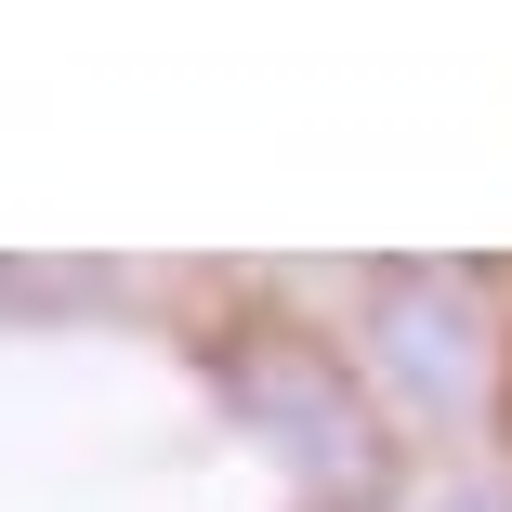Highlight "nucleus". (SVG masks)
Returning a JSON list of instances; mask_svg holds the SVG:
<instances>
[{"label": "nucleus", "mask_w": 512, "mask_h": 512, "mask_svg": "<svg viewBox=\"0 0 512 512\" xmlns=\"http://www.w3.org/2000/svg\"><path fill=\"white\" fill-rule=\"evenodd\" d=\"M368 355H381L407 394L447 407V394L473 381V316H460V289H447V276H381V342H368Z\"/></svg>", "instance_id": "nucleus-1"}, {"label": "nucleus", "mask_w": 512, "mask_h": 512, "mask_svg": "<svg viewBox=\"0 0 512 512\" xmlns=\"http://www.w3.org/2000/svg\"><path fill=\"white\" fill-rule=\"evenodd\" d=\"M421 512H512V499H499V486H434Z\"/></svg>", "instance_id": "nucleus-2"}]
</instances>
